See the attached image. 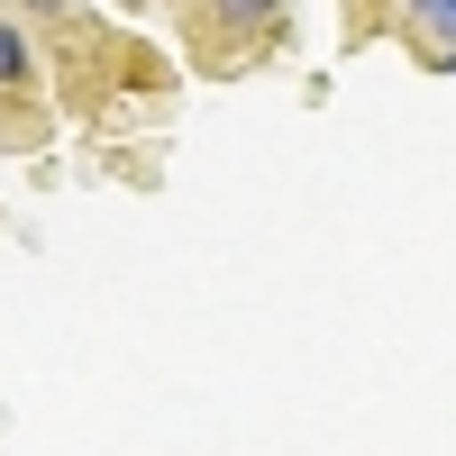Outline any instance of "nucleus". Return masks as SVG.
Returning a JSON list of instances; mask_svg holds the SVG:
<instances>
[{
    "instance_id": "1",
    "label": "nucleus",
    "mask_w": 456,
    "mask_h": 456,
    "mask_svg": "<svg viewBox=\"0 0 456 456\" xmlns=\"http://www.w3.org/2000/svg\"><path fill=\"white\" fill-rule=\"evenodd\" d=\"M201 19L219 37H274L283 28V0H201Z\"/></svg>"
},
{
    "instance_id": "2",
    "label": "nucleus",
    "mask_w": 456,
    "mask_h": 456,
    "mask_svg": "<svg viewBox=\"0 0 456 456\" xmlns=\"http://www.w3.org/2000/svg\"><path fill=\"white\" fill-rule=\"evenodd\" d=\"M37 83V46H28V28L0 19V92H28Z\"/></svg>"
},
{
    "instance_id": "3",
    "label": "nucleus",
    "mask_w": 456,
    "mask_h": 456,
    "mask_svg": "<svg viewBox=\"0 0 456 456\" xmlns=\"http://www.w3.org/2000/svg\"><path fill=\"white\" fill-rule=\"evenodd\" d=\"M402 10H411V28L429 37V55H438V46H456V0H402Z\"/></svg>"
}]
</instances>
